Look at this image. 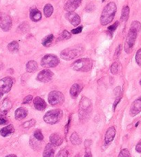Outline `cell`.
<instances>
[{
  "instance_id": "cell-1",
  "label": "cell",
  "mask_w": 141,
  "mask_h": 157,
  "mask_svg": "<svg viewBox=\"0 0 141 157\" xmlns=\"http://www.w3.org/2000/svg\"><path fill=\"white\" fill-rule=\"evenodd\" d=\"M117 11L115 3L109 2L104 7L100 16V24L103 26H106L113 21Z\"/></svg>"
},
{
  "instance_id": "cell-2",
  "label": "cell",
  "mask_w": 141,
  "mask_h": 157,
  "mask_svg": "<svg viewBox=\"0 0 141 157\" xmlns=\"http://www.w3.org/2000/svg\"><path fill=\"white\" fill-rule=\"evenodd\" d=\"M92 110L91 101L86 97L82 98L79 104V119L82 122L89 119Z\"/></svg>"
},
{
  "instance_id": "cell-3",
  "label": "cell",
  "mask_w": 141,
  "mask_h": 157,
  "mask_svg": "<svg viewBox=\"0 0 141 157\" xmlns=\"http://www.w3.org/2000/svg\"><path fill=\"white\" fill-rule=\"evenodd\" d=\"M70 67L75 71L88 72L93 67V60L89 58H82L75 61Z\"/></svg>"
},
{
  "instance_id": "cell-4",
  "label": "cell",
  "mask_w": 141,
  "mask_h": 157,
  "mask_svg": "<svg viewBox=\"0 0 141 157\" xmlns=\"http://www.w3.org/2000/svg\"><path fill=\"white\" fill-rule=\"evenodd\" d=\"M84 49L81 46H75L64 49L60 52V57L62 59L70 61L79 57L83 53Z\"/></svg>"
},
{
  "instance_id": "cell-5",
  "label": "cell",
  "mask_w": 141,
  "mask_h": 157,
  "mask_svg": "<svg viewBox=\"0 0 141 157\" xmlns=\"http://www.w3.org/2000/svg\"><path fill=\"white\" fill-rule=\"evenodd\" d=\"M63 117V112L60 109H54L49 110L45 114L43 119L45 123L50 125H54L58 123Z\"/></svg>"
},
{
  "instance_id": "cell-6",
  "label": "cell",
  "mask_w": 141,
  "mask_h": 157,
  "mask_svg": "<svg viewBox=\"0 0 141 157\" xmlns=\"http://www.w3.org/2000/svg\"><path fill=\"white\" fill-rule=\"evenodd\" d=\"M138 33H139V32H137L136 30H134L133 29H131V28L129 30L125 44V50L127 54L131 53L132 50H133L135 41L136 40Z\"/></svg>"
},
{
  "instance_id": "cell-7",
  "label": "cell",
  "mask_w": 141,
  "mask_h": 157,
  "mask_svg": "<svg viewBox=\"0 0 141 157\" xmlns=\"http://www.w3.org/2000/svg\"><path fill=\"white\" fill-rule=\"evenodd\" d=\"M60 63V59L56 55L53 54L46 55L41 60V66L44 68H55Z\"/></svg>"
},
{
  "instance_id": "cell-8",
  "label": "cell",
  "mask_w": 141,
  "mask_h": 157,
  "mask_svg": "<svg viewBox=\"0 0 141 157\" xmlns=\"http://www.w3.org/2000/svg\"><path fill=\"white\" fill-rule=\"evenodd\" d=\"M48 101H49L50 105L53 106L61 105L64 101V96L61 92L53 90L49 94Z\"/></svg>"
},
{
  "instance_id": "cell-9",
  "label": "cell",
  "mask_w": 141,
  "mask_h": 157,
  "mask_svg": "<svg viewBox=\"0 0 141 157\" xmlns=\"http://www.w3.org/2000/svg\"><path fill=\"white\" fill-rule=\"evenodd\" d=\"M13 25L12 19L4 13H0V28L5 32H8L11 29Z\"/></svg>"
},
{
  "instance_id": "cell-10",
  "label": "cell",
  "mask_w": 141,
  "mask_h": 157,
  "mask_svg": "<svg viewBox=\"0 0 141 157\" xmlns=\"http://www.w3.org/2000/svg\"><path fill=\"white\" fill-rule=\"evenodd\" d=\"M13 84V80L10 77H6L0 80V93L6 94L10 92Z\"/></svg>"
},
{
  "instance_id": "cell-11",
  "label": "cell",
  "mask_w": 141,
  "mask_h": 157,
  "mask_svg": "<svg viewBox=\"0 0 141 157\" xmlns=\"http://www.w3.org/2000/svg\"><path fill=\"white\" fill-rule=\"evenodd\" d=\"M53 77V73L49 69H44L39 72L37 77V80L40 81V82L46 83L51 81Z\"/></svg>"
},
{
  "instance_id": "cell-12",
  "label": "cell",
  "mask_w": 141,
  "mask_h": 157,
  "mask_svg": "<svg viewBox=\"0 0 141 157\" xmlns=\"http://www.w3.org/2000/svg\"><path fill=\"white\" fill-rule=\"evenodd\" d=\"M115 134H116V130L114 126H111L107 129L105 136V143H104L105 147H107L111 144V143L114 141Z\"/></svg>"
},
{
  "instance_id": "cell-13",
  "label": "cell",
  "mask_w": 141,
  "mask_h": 157,
  "mask_svg": "<svg viewBox=\"0 0 141 157\" xmlns=\"http://www.w3.org/2000/svg\"><path fill=\"white\" fill-rule=\"evenodd\" d=\"M83 0H68L64 5V9L66 12H74L82 4Z\"/></svg>"
},
{
  "instance_id": "cell-14",
  "label": "cell",
  "mask_w": 141,
  "mask_h": 157,
  "mask_svg": "<svg viewBox=\"0 0 141 157\" xmlns=\"http://www.w3.org/2000/svg\"><path fill=\"white\" fill-rule=\"evenodd\" d=\"M141 112V96L138 98L132 104L129 110V114L131 117H134L139 114Z\"/></svg>"
},
{
  "instance_id": "cell-15",
  "label": "cell",
  "mask_w": 141,
  "mask_h": 157,
  "mask_svg": "<svg viewBox=\"0 0 141 157\" xmlns=\"http://www.w3.org/2000/svg\"><path fill=\"white\" fill-rule=\"evenodd\" d=\"M65 17L73 26H77L80 24L81 19H80V16H79L77 13H75L74 12L67 13L66 14Z\"/></svg>"
},
{
  "instance_id": "cell-16",
  "label": "cell",
  "mask_w": 141,
  "mask_h": 157,
  "mask_svg": "<svg viewBox=\"0 0 141 157\" xmlns=\"http://www.w3.org/2000/svg\"><path fill=\"white\" fill-rule=\"evenodd\" d=\"M12 107V103L8 99H5L0 108V117H4Z\"/></svg>"
},
{
  "instance_id": "cell-17",
  "label": "cell",
  "mask_w": 141,
  "mask_h": 157,
  "mask_svg": "<svg viewBox=\"0 0 141 157\" xmlns=\"http://www.w3.org/2000/svg\"><path fill=\"white\" fill-rule=\"evenodd\" d=\"M33 105L36 110L42 111L46 108V103L45 101L39 97H36L33 100Z\"/></svg>"
},
{
  "instance_id": "cell-18",
  "label": "cell",
  "mask_w": 141,
  "mask_h": 157,
  "mask_svg": "<svg viewBox=\"0 0 141 157\" xmlns=\"http://www.w3.org/2000/svg\"><path fill=\"white\" fill-rule=\"evenodd\" d=\"M55 146H54L52 144H47L43 152V157H54L55 151Z\"/></svg>"
},
{
  "instance_id": "cell-19",
  "label": "cell",
  "mask_w": 141,
  "mask_h": 157,
  "mask_svg": "<svg viewBox=\"0 0 141 157\" xmlns=\"http://www.w3.org/2000/svg\"><path fill=\"white\" fill-rule=\"evenodd\" d=\"M28 110L26 108L20 107L17 109L15 113V118L16 120L20 121L22 119H24V118H26L28 115Z\"/></svg>"
},
{
  "instance_id": "cell-20",
  "label": "cell",
  "mask_w": 141,
  "mask_h": 157,
  "mask_svg": "<svg viewBox=\"0 0 141 157\" xmlns=\"http://www.w3.org/2000/svg\"><path fill=\"white\" fill-rule=\"evenodd\" d=\"M83 90V86L80 83H74L70 88V94L73 98H76Z\"/></svg>"
},
{
  "instance_id": "cell-21",
  "label": "cell",
  "mask_w": 141,
  "mask_h": 157,
  "mask_svg": "<svg viewBox=\"0 0 141 157\" xmlns=\"http://www.w3.org/2000/svg\"><path fill=\"white\" fill-rule=\"evenodd\" d=\"M30 19H31L33 21L38 22L41 20L42 19V13L37 8H33L30 10Z\"/></svg>"
},
{
  "instance_id": "cell-22",
  "label": "cell",
  "mask_w": 141,
  "mask_h": 157,
  "mask_svg": "<svg viewBox=\"0 0 141 157\" xmlns=\"http://www.w3.org/2000/svg\"><path fill=\"white\" fill-rule=\"evenodd\" d=\"M50 144H52L54 146L58 147V146H60L63 141H62V137L59 135L58 134L53 133L52 134H50Z\"/></svg>"
},
{
  "instance_id": "cell-23",
  "label": "cell",
  "mask_w": 141,
  "mask_h": 157,
  "mask_svg": "<svg viewBox=\"0 0 141 157\" xmlns=\"http://www.w3.org/2000/svg\"><path fill=\"white\" fill-rule=\"evenodd\" d=\"M14 132H15V128H14V126L13 125H8L6 127L3 128L1 130H0V134L2 136L6 137L10 135L11 134H13Z\"/></svg>"
},
{
  "instance_id": "cell-24",
  "label": "cell",
  "mask_w": 141,
  "mask_h": 157,
  "mask_svg": "<svg viewBox=\"0 0 141 157\" xmlns=\"http://www.w3.org/2000/svg\"><path fill=\"white\" fill-rule=\"evenodd\" d=\"M38 68V63L34 60H30L26 63V70L28 72L32 73V72H35Z\"/></svg>"
},
{
  "instance_id": "cell-25",
  "label": "cell",
  "mask_w": 141,
  "mask_h": 157,
  "mask_svg": "<svg viewBox=\"0 0 141 157\" xmlns=\"http://www.w3.org/2000/svg\"><path fill=\"white\" fill-rule=\"evenodd\" d=\"M30 145L33 150H38L41 147V141L36 139L34 136L30 137Z\"/></svg>"
},
{
  "instance_id": "cell-26",
  "label": "cell",
  "mask_w": 141,
  "mask_h": 157,
  "mask_svg": "<svg viewBox=\"0 0 141 157\" xmlns=\"http://www.w3.org/2000/svg\"><path fill=\"white\" fill-rule=\"evenodd\" d=\"M129 12H130V9H129L128 6H125L123 8L122 10V14H121L120 17L121 21H126L129 18Z\"/></svg>"
},
{
  "instance_id": "cell-27",
  "label": "cell",
  "mask_w": 141,
  "mask_h": 157,
  "mask_svg": "<svg viewBox=\"0 0 141 157\" xmlns=\"http://www.w3.org/2000/svg\"><path fill=\"white\" fill-rule=\"evenodd\" d=\"M53 13V7L50 4H47L44 7V15L46 17H50Z\"/></svg>"
},
{
  "instance_id": "cell-28",
  "label": "cell",
  "mask_w": 141,
  "mask_h": 157,
  "mask_svg": "<svg viewBox=\"0 0 141 157\" xmlns=\"http://www.w3.org/2000/svg\"><path fill=\"white\" fill-rule=\"evenodd\" d=\"M91 144L92 142L89 139L86 140L85 142H84V146H85V155H84V157H93L91 149H90Z\"/></svg>"
},
{
  "instance_id": "cell-29",
  "label": "cell",
  "mask_w": 141,
  "mask_h": 157,
  "mask_svg": "<svg viewBox=\"0 0 141 157\" xmlns=\"http://www.w3.org/2000/svg\"><path fill=\"white\" fill-rule=\"evenodd\" d=\"M70 142L72 143L73 145H80V143H81V139L80 138V136H79L77 132H73L71 135L70 136Z\"/></svg>"
},
{
  "instance_id": "cell-30",
  "label": "cell",
  "mask_w": 141,
  "mask_h": 157,
  "mask_svg": "<svg viewBox=\"0 0 141 157\" xmlns=\"http://www.w3.org/2000/svg\"><path fill=\"white\" fill-rule=\"evenodd\" d=\"M7 48L11 52H17L19 49V44L18 43V41H13L8 44Z\"/></svg>"
},
{
  "instance_id": "cell-31",
  "label": "cell",
  "mask_w": 141,
  "mask_h": 157,
  "mask_svg": "<svg viewBox=\"0 0 141 157\" xmlns=\"http://www.w3.org/2000/svg\"><path fill=\"white\" fill-rule=\"evenodd\" d=\"M53 39H54V36L52 34L46 36V37H44L43 39V40H42V45L44 46H50V44H51L53 41Z\"/></svg>"
},
{
  "instance_id": "cell-32",
  "label": "cell",
  "mask_w": 141,
  "mask_h": 157,
  "mask_svg": "<svg viewBox=\"0 0 141 157\" xmlns=\"http://www.w3.org/2000/svg\"><path fill=\"white\" fill-rule=\"evenodd\" d=\"M35 123H36V121L34 119H32L27 121L26 122L24 123L23 125H22V127L25 129L30 128H32L33 126H34Z\"/></svg>"
},
{
  "instance_id": "cell-33",
  "label": "cell",
  "mask_w": 141,
  "mask_h": 157,
  "mask_svg": "<svg viewBox=\"0 0 141 157\" xmlns=\"http://www.w3.org/2000/svg\"><path fill=\"white\" fill-rule=\"evenodd\" d=\"M33 136L35 137L36 139L39 140V141H42L44 140V135L42 134L41 130H36L34 132V134H33Z\"/></svg>"
},
{
  "instance_id": "cell-34",
  "label": "cell",
  "mask_w": 141,
  "mask_h": 157,
  "mask_svg": "<svg viewBox=\"0 0 141 157\" xmlns=\"http://www.w3.org/2000/svg\"><path fill=\"white\" fill-rule=\"evenodd\" d=\"M131 29H133L134 30H136L137 32H140L141 30V24L139 21H134L131 23Z\"/></svg>"
},
{
  "instance_id": "cell-35",
  "label": "cell",
  "mask_w": 141,
  "mask_h": 157,
  "mask_svg": "<svg viewBox=\"0 0 141 157\" xmlns=\"http://www.w3.org/2000/svg\"><path fill=\"white\" fill-rule=\"evenodd\" d=\"M119 69V63L118 62H114L111 66V72L113 75H116Z\"/></svg>"
},
{
  "instance_id": "cell-36",
  "label": "cell",
  "mask_w": 141,
  "mask_h": 157,
  "mask_svg": "<svg viewBox=\"0 0 141 157\" xmlns=\"http://www.w3.org/2000/svg\"><path fill=\"white\" fill-rule=\"evenodd\" d=\"M118 157H131L130 152L127 149H123L120 152Z\"/></svg>"
},
{
  "instance_id": "cell-37",
  "label": "cell",
  "mask_w": 141,
  "mask_h": 157,
  "mask_svg": "<svg viewBox=\"0 0 141 157\" xmlns=\"http://www.w3.org/2000/svg\"><path fill=\"white\" fill-rule=\"evenodd\" d=\"M118 24H119V22L115 21L114 24H112L111 26H110L108 28V31H109V33H110V34L112 35L113 33H114V32L115 31V30H116L117 27L118 26Z\"/></svg>"
},
{
  "instance_id": "cell-38",
  "label": "cell",
  "mask_w": 141,
  "mask_h": 157,
  "mask_svg": "<svg viewBox=\"0 0 141 157\" xmlns=\"http://www.w3.org/2000/svg\"><path fill=\"white\" fill-rule=\"evenodd\" d=\"M69 156V151L66 149L61 150L60 152L58 153L55 157H68Z\"/></svg>"
},
{
  "instance_id": "cell-39",
  "label": "cell",
  "mask_w": 141,
  "mask_h": 157,
  "mask_svg": "<svg viewBox=\"0 0 141 157\" xmlns=\"http://www.w3.org/2000/svg\"><path fill=\"white\" fill-rule=\"evenodd\" d=\"M136 61L138 65L141 67V48L139 50L136 54Z\"/></svg>"
},
{
  "instance_id": "cell-40",
  "label": "cell",
  "mask_w": 141,
  "mask_h": 157,
  "mask_svg": "<svg viewBox=\"0 0 141 157\" xmlns=\"http://www.w3.org/2000/svg\"><path fill=\"white\" fill-rule=\"evenodd\" d=\"M61 37L64 39H69L71 37V34H70L69 31H67V30H64L62 33Z\"/></svg>"
},
{
  "instance_id": "cell-41",
  "label": "cell",
  "mask_w": 141,
  "mask_h": 157,
  "mask_svg": "<svg viewBox=\"0 0 141 157\" xmlns=\"http://www.w3.org/2000/svg\"><path fill=\"white\" fill-rule=\"evenodd\" d=\"M83 26H80L75 28L74 29H73L71 30V33L73 34H79V33H80L82 31H83Z\"/></svg>"
},
{
  "instance_id": "cell-42",
  "label": "cell",
  "mask_w": 141,
  "mask_h": 157,
  "mask_svg": "<svg viewBox=\"0 0 141 157\" xmlns=\"http://www.w3.org/2000/svg\"><path fill=\"white\" fill-rule=\"evenodd\" d=\"M121 45H119V46H118V47H117V48H116V50H115V54H114V58H118V57H119V55H120V52H121Z\"/></svg>"
},
{
  "instance_id": "cell-43",
  "label": "cell",
  "mask_w": 141,
  "mask_h": 157,
  "mask_svg": "<svg viewBox=\"0 0 141 157\" xmlns=\"http://www.w3.org/2000/svg\"><path fill=\"white\" fill-rule=\"evenodd\" d=\"M33 99V96L32 95H28L26 97L24 98L23 100V104H26V103H29L30 101Z\"/></svg>"
},
{
  "instance_id": "cell-44",
  "label": "cell",
  "mask_w": 141,
  "mask_h": 157,
  "mask_svg": "<svg viewBox=\"0 0 141 157\" xmlns=\"http://www.w3.org/2000/svg\"><path fill=\"white\" fill-rule=\"evenodd\" d=\"M136 151L137 152L141 153V139H140V141H139V143H138V144H136Z\"/></svg>"
},
{
  "instance_id": "cell-45",
  "label": "cell",
  "mask_w": 141,
  "mask_h": 157,
  "mask_svg": "<svg viewBox=\"0 0 141 157\" xmlns=\"http://www.w3.org/2000/svg\"><path fill=\"white\" fill-rule=\"evenodd\" d=\"M8 123V120L4 117H0V125H5Z\"/></svg>"
},
{
  "instance_id": "cell-46",
  "label": "cell",
  "mask_w": 141,
  "mask_h": 157,
  "mask_svg": "<svg viewBox=\"0 0 141 157\" xmlns=\"http://www.w3.org/2000/svg\"><path fill=\"white\" fill-rule=\"evenodd\" d=\"M120 99H121V97L119 96V97H118V98L116 99H115V102H114V105H113V108H114V110H115V108H116V105H117V104L118 103H119V101H120Z\"/></svg>"
},
{
  "instance_id": "cell-47",
  "label": "cell",
  "mask_w": 141,
  "mask_h": 157,
  "mask_svg": "<svg viewBox=\"0 0 141 157\" xmlns=\"http://www.w3.org/2000/svg\"><path fill=\"white\" fill-rule=\"evenodd\" d=\"M70 117H69V121H68V123H67V124H66V125L65 126V134H67V132H68V131H69V125H70Z\"/></svg>"
},
{
  "instance_id": "cell-48",
  "label": "cell",
  "mask_w": 141,
  "mask_h": 157,
  "mask_svg": "<svg viewBox=\"0 0 141 157\" xmlns=\"http://www.w3.org/2000/svg\"><path fill=\"white\" fill-rule=\"evenodd\" d=\"M114 92H115V95H116L117 97H119L120 96L119 94L120 93V87H117V88L114 90Z\"/></svg>"
},
{
  "instance_id": "cell-49",
  "label": "cell",
  "mask_w": 141,
  "mask_h": 157,
  "mask_svg": "<svg viewBox=\"0 0 141 157\" xmlns=\"http://www.w3.org/2000/svg\"><path fill=\"white\" fill-rule=\"evenodd\" d=\"M94 6V4H92L87 5V10H88V11H92L94 9V8H93Z\"/></svg>"
},
{
  "instance_id": "cell-50",
  "label": "cell",
  "mask_w": 141,
  "mask_h": 157,
  "mask_svg": "<svg viewBox=\"0 0 141 157\" xmlns=\"http://www.w3.org/2000/svg\"><path fill=\"white\" fill-rule=\"evenodd\" d=\"M5 157H18V156H17L15 155H8V156H5Z\"/></svg>"
},
{
  "instance_id": "cell-51",
  "label": "cell",
  "mask_w": 141,
  "mask_h": 157,
  "mask_svg": "<svg viewBox=\"0 0 141 157\" xmlns=\"http://www.w3.org/2000/svg\"><path fill=\"white\" fill-rule=\"evenodd\" d=\"M3 67H4V64H3V63L0 61V70L2 69Z\"/></svg>"
},
{
  "instance_id": "cell-52",
  "label": "cell",
  "mask_w": 141,
  "mask_h": 157,
  "mask_svg": "<svg viewBox=\"0 0 141 157\" xmlns=\"http://www.w3.org/2000/svg\"><path fill=\"white\" fill-rule=\"evenodd\" d=\"M139 122H138V123H136V127H137V126L139 125Z\"/></svg>"
},
{
  "instance_id": "cell-53",
  "label": "cell",
  "mask_w": 141,
  "mask_h": 157,
  "mask_svg": "<svg viewBox=\"0 0 141 157\" xmlns=\"http://www.w3.org/2000/svg\"><path fill=\"white\" fill-rule=\"evenodd\" d=\"M2 95H3V94H2V93H0V99H1V97H2Z\"/></svg>"
},
{
  "instance_id": "cell-54",
  "label": "cell",
  "mask_w": 141,
  "mask_h": 157,
  "mask_svg": "<svg viewBox=\"0 0 141 157\" xmlns=\"http://www.w3.org/2000/svg\"><path fill=\"white\" fill-rule=\"evenodd\" d=\"M139 83H140V86H141V78H140V81H139Z\"/></svg>"
},
{
  "instance_id": "cell-55",
  "label": "cell",
  "mask_w": 141,
  "mask_h": 157,
  "mask_svg": "<svg viewBox=\"0 0 141 157\" xmlns=\"http://www.w3.org/2000/svg\"><path fill=\"white\" fill-rule=\"evenodd\" d=\"M103 2H105V0H103Z\"/></svg>"
}]
</instances>
